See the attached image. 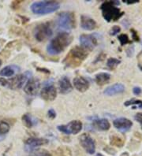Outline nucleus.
<instances>
[{
	"mask_svg": "<svg viewBox=\"0 0 142 156\" xmlns=\"http://www.w3.org/2000/svg\"><path fill=\"white\" fill-rule=\"evenodd\" d=\"M73 36L68 32H60L59 35L52 39L47 47V51L51 55L62 53L67 47L72 43Z\"/></svg>",
	"mask_w": 142,
	"mask_h": 156,
	"instance_id": "f257e3e1",
	"label": "nucleus"
},
{
	"mask_svg": "<svg viewBox=\"0 0 142 156\" xmlns=\"http://www.w3.org/2000/svg\"><path fill=\"white\" fill-rule=\"evenodd\" d=\"M89 52L90 51L82 47H74L66 56L63 60V63L68 67H78L88 57Z\"/></svg>",
	"mask_w": 142,
	"mask_h": 156,
	"instance_id": "f03ea898",
	"label": "nucleus"
},
{
	"mask_svg": "<svg viewBox=\"0 0 142 156\" xmlns=\"http://www.w3.org/2000/svg\"><path fill=\"white\" fill-rule=\"evenodd\" d=\"M116 5H119V2L107 1L103 3L100 6L103 17L107 22H110L111 21L116 22L125 14L124 12H122L120 10V9L116 7Z\"/></svg>",
	"mask_w": 142,
	"mask_h": 156,
	"instance_id": "7ed1b4c3",
	"label": "nucleus"
},
{
	"mask_svg": "<svg viewBox=\"0 0 142 156\" xmlns=\"http://www.w3.org/2000/svg\"><path fill=\"white\" fill-rule=\"evenodd\" d=\"M60 4L56 1H40L35 2L31 5L32 13L40 15L48 14L58 10Z\"/></svg>",
	"mask_w": 142,
	"mask_h": 156,
	"instance_id": "20e7f679",
	"label": "nucleus"
},
{
	"mask_svg": "<svg viewBox=\"0 0 142 156\" xmlns=\"http://www.w3.org/2000/svg\"><path fill=\"white\" fill-rule=\"evenodd\" d=\"M57 26L59 30L67 31L76 27L75 15L73 12H62L57 17Z\"/></svg>",
	"mask_w": 142,
	"mask_h": 156,
	"instance_id": "39448f33",
	"label": "nucleus"
},
{
	"mask_svg": "<svg viewBox=\"0 0 142 156\" xmlns=\"http://www.w3.org/2000/svg\"><path fill=\"white\" fill-rule=\"evenodd\" d=\"M34 37L39 42H43L51 37L53 35V30L50 22H45L38 24L33 30Z\"/></svg>",
	"mask_w": 142,
	"mask_h": 156,
	"instance_id": "423d86ee",
	"label": "nucleus"
},
{
	"mask_svg": "<svg viewBox=\"0 0 142 156\" xmlns=\"http://www.w3.org/2000/svg\"><path fill=\"white\" fill-rule=\"evenodd\" d=\"M59 131L65 134H78L82 129V123L78 120L70 121L69 124L62 125L57 127Z\"/></svg>",
	"mask_w": 142,
	"mask_h": 156,
	"instance_id": "0eeeda50",
	"label": "nucleus"
},
{
	"mask_svg": "<svg viewBox=\"0 0 142 156\" xmlns=\"http://www.w3.org/2000/svg\"><path fill=\"white\" fill-rule=\"evenodd\" d=\"M32 75V73L30 72H25L23 74H19L17 75L16 77L11 78V80L8 81V85L7 86L13 90H17V89L22 88L24 84L28 81V78Z\"/></svg>",
	"mask_w": 142,
	"mask_h": 156,
	"instance_id": "6e6552de",
	"label": "nucleus"
},
{
	"mask_svg": "<svg viewBox=\"0 0 142 156\" xmlns=\"http://www.w3.org/2000/svg\"><path fill=\"white\" fill-rule=\"evenodd\" d=\"M79 142L87 153L93 155L96 152V143L89 134L83 133L82 135H80V136L79 137Z\"/></svg>",
	"mask_w": 142,
	"mask_h": 156,
	"instance_id": "1a4fd4ad",
	"label": "nucleus"
},
{
	"mask_svg": "<svg viewBox=\"0 0 142 156\" xmlns=\"http://www.w3.org/2000/svg\"><path fill=\"white\" fill-rule=\"evenodd\" d=\"M80 43L81 47L89 51L93 50L97 45V39L93 35L83 34L80 36Z\"/></svg>",
	"mask_w": 142,
	"mask_h": 156,
	"instance_id": "9d476101",
	"label": "nucleus"
},
{
	"mask_svg": "<svg viewBox=\"0 0 142 156\" xmlns=\"http://www.w3.org/2000/svg\"><path fill=\"white\" fill-rule=\"evenodd\" d=\"M40 83L39 80L35 79V78H31L28 80L27 83L24 87V91L27 95L33 96L37 94L38 91L40 89Z\"/></svg>",
	"mask_w": 142,
	"mask_h": 156,
	"instance_id": "9b49d317",
	"label": "nucleus"
},
{
	"mask_svg": "<svg viewBox=\"0 0 142 156\" xmlns=\"http://www.w3.org/2000/svg\"><path fill=\"white\" fill-rule=\"evenodd\" d=\"M48 143V140L43 138H29L25 141V146H24V149L27 151H33L35 148L40 147V146L45 145Z\"/></svg>",
	"mask_w": 142,
	"mask_h": 156,
	"instance_id": "f8f14e48",
	"label": "nucleus"
},
{
	"mask_svg": "<svg viewBox=\"0 0 142 156\" xmlns=\"http://www.w3.org/2000/svg\"><path fill=\"white\" fill-rule=\"evenodd\" d=\"M113 125L115 127L116 129L121 132H126L131 129L133 123L130 120L126 118H119L115 119L113 121Z\"/></svg>",
	"mask_w": 142,
	"mask_h": 156,
	"instance_id": "ddd939ff",
	"label": "nucleus"
},
{
	"mask_svg": "<svg viewBox=\"0 0 142 156\" xmlns=\"http://www.w3.org/2000/svg\"><path fill=\"white\" fill-rule=\"evenodd\" d=\"M57 95V91L54 85H48L43 88L40 92V96L46 101H53Z\"/></svg>",
	"mask_w": 142,
	"mask_h": 156,
	"instance_id": "4468645a",
	"label": "nucleus"
},
{
	"mask_svg": "<svg viewBox=\"0 0 142 156\" xmlns=\"http://www.w3.org/2000/svg\"><path fill=\"white\" fill-rule=\"evenodd\" d=\"M73 85L78 92H85L89 89V82L83 77H77L73 79Z\"/></svg>",
	"mask_w": 142,
	"mask_h": 156,
	"instance_id": "2eb2a0df",
	"label": "nucleus"
},
{
	"mask_svg": "<svg viewBox=\"0 0 142 156\" xmlns=\"http://www.w3.org/2000/svg\"><path fill=\"white\" fill-rule=\"evenodd\" d=\"M80 26L83 29L92 31L97 28V24L92 18L85 15H82L80 17Z\"/></svg>",
	"mask_w": 142,
	"mask_h": 156,
	"instance_id": "dca6fc26",
	"label": "nucleus"
},
{
	"mask_svg": "<svg viewBox=\"0 0 142 156\" xmlns=\"http://www.w3.org/2000/svg\"><path fill=\"white\" fill-rule=\"evenodd\" d=\"M124 91H125V86H124L123 84L120 83H117L113 84V85L107 87V88L104 90V93L106 95L111 96V95H115L122 93V92H124Z\"/></svg>",
	"mask_w": 142,
	"mask_h": 156,
	"instance_id": "f3484780",
	"label": "nucleus"
},
{
	"mask_svg": "<svg viewBox=\"0 0 142 156\" xmlns=\"http://www.w3.org/2000/svg\"><path fill=\"white\" fill-rule=\"evenodd\" d=\"M59 91L62 94H67L73 90V86L67 77H62L59 81Z\"/></svg>",
	"mask_w": 142,
	"mask_h": 156,
	"instance_id": "a211bd4d",
	"label": "nucleus"
},
{
	"mask_svg": "<svg viewBox=\"0 0 142 156\" xmlns=\"http://www.w3.org/2000/svg\"><path fill=\"white\" fill-rule=\"evenodd\" d=\"M92 125L94 126V128L99 129V130H102V131H107L111 127L110 122L108 121L107 119L104 118L94 120L92 122Z\"/></svg>",
	"mask_w": 142,
	"mask_h": 156,
	"instance_id": "6ab92c4d",
	"label": "nucleus"
},
{
	"mask_svg": "<svg viewBox=\"0 0 142 156\" xmlns=\"http://www.w3.org/2000/svg\"><path fill=\"white\" fill-rule=\"evenodd\" d=\"M111 79V74L108 73H97L95 77V81L98 85L102 86L104 84L109 81Z\"/></svg>",
	"mask_w": 142,
	"mask_h": 156,
	"instance_id": "aec40b11",
	"label": "nucleus"
},
{
	"mask_svg": "<svg viewBox=\"0 0 142 156\" xmlns=\"http://www.w3.org/2000/svg\"><path fill=\"white\" fill-rule=\"evenodd\" d=\"M17 70H20V68L16 66V65H8L6 66L0 71V76L3 77H12L15 73V71Z\"/></svg>",
	"mask_w": 142,
	"mask_h": 156,
	"instance_id": "412c9836",
	"label": "nucleus"
},
{
	"mask_svg": "<svg viewBox=\"0 0 142 156\" xmlns=\"http://www.w3.org/2000/svg\"><path fill=\"white\" fill-rule=\"evenodd\" d=\"M110 143L112 146H116L118 148H122L123 147L124 143H125V140L123 138L120 137L116 135H113L110 137Z\"/></svg>",
	"mask_w": 142,
	"mask_h": 156,
	"instance_id": "4be33fe9",
	"label": "nucleus"
},
{
	"mask_svg": "<svg viewBox=\"0 0 142 156\" xmlns=\"http://www.w3.org/2000/svg\"><path fill=\"white\" fill-rule=\"evenodd\" d=\"M120 60L115 58H110L109 59L107 60V65L110 70H115L118 65L120 64Z\"/></svg>",
	"mask_w": 142,
	"mask_h": 156,
	"instance_id": "5701e85b",
	"label": "nucleus"
},
{
	"mask_svg": "<svg viewBox=\"0 0 142 156\" xmlns=\"http://www.w3.org/2000/svg\"><path fill=\"white\" fill-rule=\"evenodd\" d=\"M10 125H9V123L4 121H0V134H6L10 131Z\"/></svg>",
	"mask_w": 142,
	"mask_h": 156,
	"instance_id": "b1692460",
	"label": "nucleus"
},
{
	"mask_svg": "<svg viewBox=\"0 0 142 156\" xmlns=\"http://www.w3.org/2000/svg\"><path fill=\"white\" fill-rule=\"evenodd\" d=\"M22 121H23V123L27 128H32L33 126V121H32L31 117L28 114L22 116Z\"/></svg>",
	"mask_w": 142,
	"mask_h": 156,
	"instance_id": "393cba45",
	"label": "nucleus"
},
{
	"mask_svg": "<svg viewBox=\"0 0 142 156\" xmlns=\"http://www.w3.org/2000/svg\"><path fill=\"white\" fill-rule=\"evenodd\" d=\"M29 156H52L48 151L46 150H38V151H33L30 154Z\"/></svg>",
	"mask_w": 142,
	"mask_h": 156,
	"instance_id": "a878e982",
	"label": "nucleus"
},
{
	"mask_svg": "<svg viewBox=\"0 0 142 156\" xmlns=\"http://www.w3.org/2000/svg\"><path fill=\"white\" fill-rule=\"evenodd\" d=\"M118 40L120 42L121 45L122 46H124V45H126V43H130V41L129 40V37H128V36L126 35V34H121V35L118 36Z\"/></svg>",
	"mask_w": 142,
	"mask_h": 156,
	"instance_id": "bb28decb",
	"label": "nucleus"
},
{
	"mask_svg": "<svg viewBox=\"0 0 142 156\" xmlns=\"http://www.w3.org/2000/svg\"><path fill=\"white\" fill-rule=\"evenodd\" d=\"M132 104H136V105L138 106V107L140 109H142V101L141 100H129V101H126L125 102V106L128 107V106H130Z\"/></svg>",
	"mask_w": 142,
	"mask_h": 156,
	"instance_id": "cd10ccee",
	"label": "nucleus"
},
{
	"mask_svg": "<svg viewBox=\"0 0 142 156\" xmlns=\"http://www.w3.org/2000/svg\"><path fill=\"white\" fill-rule=\"evenodd\" d=\"M121 31V29L119 26L118 25H115V26H113L112 29L110 30V35L111 36H115L118 34V32Z\"/></svg>",
	"mask_w": 142,
	"mask_h": 156,
	"instance_id": "c85d7f7f",
	"label": "nucleus"
},
{
	"mask_svg": "<svg viewBox=\"0 0 142 156\" xmlns=\"http://www.w3.org/2000/svg\"><path fill=\"white\" fill-rule=\"evenodd\" d=\"M134 119H135L137 122H139L142 127V113L136 114V115L134 116Z\"/></svg>",
	"mask_w": 142,
	"mask_h": 156,
	"instance_id": "c756f323",
	"label": "nucleus"
},
{
	"mask_svg": "<svg viewBox=\"0 0 142 156\" xmlns=\"http://www.w3.org/2000/svg\"><path fill=\"white\" fill-rule=\"evenodd\" d=\"M134 53V47L130 46L129 48H127L126 50V54H127V56L131 57Z\"/></svg>",
	"mask_w": 142,
	"mask_h": 156,
	"instance_id": "7c9ffc66",
	"label": "nucleus"
},
{
	"mask_svg": "<svg viewBox=\"0 0 142 156\" xmlns=\"http://www.w3.org/2000/svg\"><path fill=\"white\" fill-rule=\"evenodd\" d=\"M48 114L49 118L51 119H54L56 117V113H55V111L53 109H50L48 110Z\"/></svg>",
	"mask_w": 142,
	"mask_h": 156,
	"instance_id": "2f4dec72",
	"label": "nucleus"
},
{
	"mask_svg": "<svg viewBox=\"0 0 142 156\" xmlns=\"http://www.w3.org/2000/svg\"><path fill=\"white\" fill-rule=\"evenodd\" d=\"M133 92H134V95H139L140 94H141L142 90L140 87H135V88H134V89H133Z\"/></svg>",
	"mask_w": 142,
	"mask_h": 156,
	"instance_id": "473e14b6",
	"label": "nucleus"
},
{
	"mask_svg": "<svg viewBox=\"0 0 142 156\" xmlns=\"http://www.w3.org/2000/svg\"><path fill=\"white\" fill-rule=\"evenodd\" d=\"M104 151H106L108 154H110V155H115L116 154V151L115 150H114L112 148H110V147H107V148H104Z\"/></svg>",
	"mask_w": 142,
	"mask_h": 156,
	"instance_id": "72a5a7b5",
	"label": "nucleus"
},
{
	"mask_svg": "<svg viewBox=\"0 0 142 156\" xmlns=\"http://www.w3.org/2000/svg\"><path fill=\"white\" fill-rule=\"evenodd\" d=\"M131 33H132V36H133V39L135 41H139V36H137V32L135 31L134 29H131Z\"/></svg>",
	"mask_w": 142,
	"mask_h": 156,
	"instance_id": "f704fd0d",
	"label": "nucleus"
},
{
	"mask_svg": "<svg viewBox=\"0 0 142 156\" xmlns=\"http://www.w3.org/2000/svg\"><path fill=\"white\" fill-rule=\"evenodd\" d=\"M0 84L3 86H7L8 85V81L6 80L5 78L1 77L0 78Z\"/></svg>",
	"mask_w": 142,
	"mask_h": 156,
	"instance_id": "c9c22d12",
	"label": "nucleus"
},
{
	"mask_svg": "<svg viewBox=\"0 0 142 156\" xmlns=\"http://www.w3.org/2000/svg\"><path fill=\"white\" fill-rule=\"evenodd\" d=\"M123 2L124 3H127V4H129V5H130V4H134V3H138L139 1H137V0H133V1H130V0H124Z\"/></svg>",
	"mask_w": 142,
	"mask_h": 156,
	"instance_id": "e433bc0d",
	"label": "nucleus"
},
{
	"mask_svg": "<svg viewBox=\"0 0 142 156\" xmlns=\"http://www.w3.org/2000/svg\"><path fill=\"white\" fill-rule=\"evenodd\" d=\"M4 138H5V136H4V135L0 134V141H2V140H4Z\"/></svg>",
	"mask_w": 142,
	"mask_h": 156,
	"instance_id": "4c0bfd02",
	"label": "nucleus"
},
{
	"mask_svg": "<svg viewBox=\"0 0 142 156\" xmlns=\"http://www.w3.org/2000/svg\"><path fill=\"white\" fill-rule=\"evenodd\" d=\"M121 156H129V155H128V153L127 152H125V153H123L122 155Z\"/></svg>",
	"mask_w": 142,
	"mask_h": 156,
	"instance_id": "58836bf2",
	"label": "nucleus"
},
{
	"mask_svg": "<svg viewBox=\"0 0 142 156\" xmlns=\"http://www.w3.org/2000/svg\"><path fill=\"white\" fill-rule=\"evenodd\" d=\"M96 156H104V155H101V154H97Z\"/></svg>",
	"mask_w": 142,
	"mask_h": 156,
	"instance_id": "ea45409f",
	"label": "nucleus"
},
{
	"mask_svg": "<svg viewBox=\"0 0 142 156\" xmlns=\"http://www.w3.org/2000/svg\"><path fill=\"white\" fill-rule=\"evenodd\" d=\"M1 65H2V60L0 59V66H1Z\"/></svg>",
	"mask_w": 142,
	"mask_h": 156,
	"instance_id": "a19ab883",
	"label": "nucleus"
}]
</instances>
